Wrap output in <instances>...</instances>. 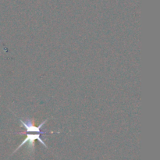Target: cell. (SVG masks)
Wrapping results in <instances>:
<instances>
[{
    "label": "cell",
    "mask_w": 160,
    "mask_h": 160,
    "mask_svg": "<svg viewBox=\"0 0 160 160\" xmlns=\"http://www.w3.org/2000/svg\"><path fill=\"white\" fill-rule=\"evenodd\" d=\"M42 134H39V133H34V134H31V133H27V136L25 138L24 140L20 143V145L14 150V152H12V154L16 152L17 151H18L22 146L25 145H28V150L30 152H33L34 150V142L36 140L38 141L42 145H43L45 148H48V146L46 145L45 142H44L43 138L42 137Z\"/></svg>",
    "instance_id": "7a4b0ae2"
},
{
    "label": "cell",
    "mask_w": 160,
    "mask_h": 160,
    "mask_svg": "<svg viewBox=\"0 0 160 160\" xmlns=\"http://www.w3.org/2000/svg\"><path fill=\"white\" fill-rule=\"evenodd\" d=\"M19 121H20V126L21 127V128H24L26 133H39V134H48V133H52V134H59V131H58V132H54V131H42V130H43V127L45 126V123L48 121V119L44 120V121L38 127L34 126L33 120L29 118H26L25 120H22V119L20 118L19 119Z\"/></svg>",
    "instance_id": "6da1fadb"
},
{
    "label": "cell",
    "mask_w": 160,
    "mask_h": 160,
    "mask_svg": "<svg viewBox=\"0 0 160 160\" xmlns=\"http://www.w3.org/2000/svg\"><path fill=\"white\" fill-rule=\"evenodd\" d=\"M0 42H2V40H0Z\"/></svg>",
    "instance_id": "3957f363"
}]
</instances>
